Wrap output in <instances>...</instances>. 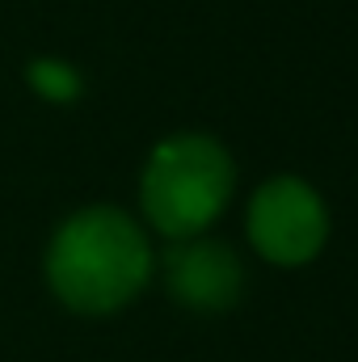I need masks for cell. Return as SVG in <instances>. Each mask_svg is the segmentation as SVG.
<instances>
[{"instance_id": "6da1fadb", "label": "cell", "mask_w": 358, "mask_h": 362, "mask_svg": "<svg viewBox=\"0 0 358 362\" xmlns=\"http://www.w3.org/2000/svg\"><path fill=\"white\" fill-rule=\"evenodd\" d=\"M152 274L144 232L114 206L76 211L47 249V282L72 312L105 316L131 303Z\"/></svg>"}, {"instance_id": "7a4b0ae2", "label": "cell", "mask_w": 358, "mask_h": 362, "mask_svg": "<svg viewBox=\"0 0 358 362\" xmlns=\"http://www.w3.org/2000/svg\"><path fill=\"white\" fill-rule=\"evenodd\" d=\"M139 194L156 232L173 240H190L224 211L232 194L228 152L207 135L165 139L144 169Z\"/></svg>"}, {"instance_id": "3957f363", "label": "cell", "mask_w": 358, "mask_h": 362, "mask_svg": "<svg viewBox=\"0 0 358 362\" xmlns=\"http://www.w3.org/2000/svg\"><path fill=\"white\" fill-rule=\"evenodd\" d=\"M249 236H253L258 253L278 266L312 262L329 236V219H325L316 189L291 177L262 185L249 206Z\"/></svg>"}, {"instance_id": "277c9868", "label": "cell", "mask_w": 358, "mask_h": 362, "mask_svg": "<svg viewBox=\"0 0 358 362\" xmlns=\"http://www.w3.org/2000/svg\"><path fill=\"white\" fill-rule=\"evenodd\" d=\"M165 278L173 299L194 308V312H224L241 299V262L211 240H185L169 253L165 262Z\"/></svg>"}, {"instance_id": "5b68a950", "label": "cell", "mask_w": 358, "mask_h": 362, "mask_svg": "<svg viewBox=\"0 0 358 362\" xmlns=\"http://www.w3.org/2000/svg\"><path fill=\"white\" fill-rule=\"evenodd\" d=\"M25 81H30V89L38 93V97H47V101H72L81 93L76 68L64 64V59H34L25 68Z\"/></svg>"}]
</instances>
